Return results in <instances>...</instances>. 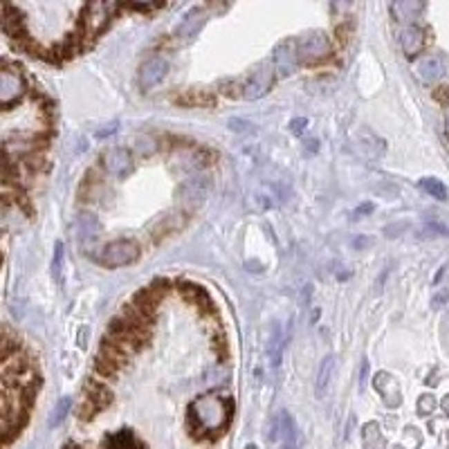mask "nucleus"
Listing matches in <instances>:
<instances>
[{"instance_id": "obj_35", "label": "nucleus", "mask_w": 449, "mask_h": 449, "mask_svg": "<svg viewBox=\"0 0 449 449\" xmlns=\"http://www.w3.org/2000/svg\"><path fill=\"white\" fill-rule=\"evenodd\" d=\"M366 371H368V362H362V377H359V389H364V380H366Z\"/></svg>"}, {"instance_id": "obj_19", "label": "nucleus", "mask_w": 449, "mask_h": 449, "mask_svg": "<svg viewBox=\"0 0 449 449\" xmlns=\"http://www.w3.org/2000/svg\"><path fill=\"white\" fill-rule=\"evenodd\" d=\"M332 371H335V355H326L321 359L319 371H317V398H323V393H326Z\"/></svg>"}, {"instance_id": "obj_25", "label": "nucleus", "mask_w": 449, "mask_h": 449, "mask_svg": "<svg viewBox=\"0 0 449 449\" xmlns=\"http://www.w3.org/2000/svg\"><path fill=\"white\" fill-rule=\"evenodd\" d=\"M95 368H97V373H99V375H104V377H115L117 371H120V366L113 364L111 359L104 357L102 353H99L97 359H95Z\"/></svg>"}, {"instance_id": "obj_33", "label": "nucleus", "mask_w": 449, "mask_h": 449, "mask_svg": "<svg viewBox=\"0 0 449 449\" xmlns=\"http://www.w3.org/2000/svg\"><path fill=\"white\" fill-rule=\"evenodd\" d=\"M371 242H373V238H364V236L362 238H353V247L355 249H364V247L371 245Z\"/></svg>"}, {"instance_id": "obj_22", "label": "nucleus", "mask_w": 449, "mask_h": 449, "mask_svg": "<svg viewBox=\"0 0 449 449\" xmlns=\"http://www.w3.org/2000/svg\"><path fill=\"white\" fill-rule=\"evenodd\" d=\"M175 102L184 106H211L213 97L207 95L204 90H189L184 97H175Z\"/></svg>"}, {"instance_id": "obj_4", "label": "nucleus", "mask_w": 449, "mask_h": 449, "mask_svg": "<svg viewBox=\"0 0 449 449\" xmlns=\"http://www.w3.org/2000/svg\"><path fill=\"white\" fill-rule=\"evenodd\" d=\"M25 90H27V86H25V79L21 75V70L5 61L3 70H0V106L7 111L12 104L21 102Z\"/></svg>"}, {"instance_id": "obj_30", "label": "nucleus", "mask_w": 449, "mask_h": 449, "mask_svg": "<svg viewBox=\"0 0 449 449\" xmlns=\"http://www.w3.org/2000/svg\"><path fill=\"white\" fill-rule=\"evenodd\" d=\"M111 449H140V447L133 443V436L128 434V431H124V434H120V436L113 440V447Z\"/></svg>"}, {"instance_id": "obj_20", "label": "nucleus", "mask_w": 449, "mask_h": 449, "mask_svg": "<svg viewBox=\"0 0 449 449\" xmlns=\"http://www.w3.org/2000/svg\"><path fill=\"white\" fill-rule=\"evenodd\" d=\"M283 346H285V337L281 332V326L276 323V326L272 328V337H269V346H267L269 362H272L274 368L281 364V359H283Z\"/></svg>"}, {"instance_id": "obj_14", "label": "nucleus", "mask_w": 449, "mask_h": 449, "mask_svg": "<svg viewBox=\"0 0 449 449\" xmlns=\"http://www.w3.org/2000/svg\"><path fill=\"white\" fill-rule=\"evenodd\" d=\"M204 21H207V9L204 7L189 9V12L182 16V21H180L178 27H175V36H178V39H182V41L193 39V36L200 32V27L204 25Z\"/></svg>"}, {"instance_id": "obj_32", "label": "nucleus", "mask_w": 449, "mask_h": 449, "mask_svg": "<svg viewBox=\"0 0 449 449\" xmlns=\"http://www.w3.org/2000/svg\"><path fill=\"white\" fill-rule=\"evenodd\" d=\"M117 131V122H111L106 126V128H102V131H97V137H106V135H113Z\"/></svg>"}, {"instance_id": "obj_18", "label": "nucleus", "mask_w": 449, "mask_h": 449, "mask_svg": "<svg viewBox=\"0 0 449 449\" xmlns=\"http://www.w3.org/2000/svg\"><path fill=\"white\" fill-rule=\"evenodd\" d=\"M425 3H418V0H400V3H391V14L395 21H413L422 14Z\"/></svg>"}, {"instance_id": "obj_27", "label": "nucleus", "mask_w": 449, "mask_h": 449, "mask_svg": "<svg viewBox=\"0 0 449 449\" xmlns=\"http://www.w3.org/2000/svg\"><path fill=\"white\" fill-rule=\"evenodd\" d=\"M61 272H63V242H57V247H54V258H52V274L57 281H61Z\"/></svg>"}, {"instance_id": "obj_24", "label": "nucleus", "mask_w": 449, "mask_h": 449, "mask_svg": "<svg viewBox=\"0 0 449 449\" xmlns=\"http://www.w3.org/2000/svg\"><path fill=\"white\" fill-rule=\"evenodd\" d=\"M362 440H364V447H366V449H377V447H382L380 427H377L375 422H368V425H364Z\"/></svg>"}, {"instance_id": "obj_29", "label": "nucleus", "mask_w": 449, "mask_h": 449, "mask_svg": "<svg viewBox=\"0 0 449 449\" xmlns=\"http://www.w3.org/2000/svg\"><path fill=\"white\" fill-rule=\"evenodd\" d=\"M449 301V287H438V290L431 294V308L440 310L443 305H447Z\"/></svg>"}, {"instance_id": "obj_5", "label": "nucleus", "mask_w": 449, "mask_h": 449, "mask_svg": "<svg viewBox=\"0 0 449 449\" xmlns=\"http://www.w3.org/2000/svg\"><path fill=\"white\" fill-rule=\"evenodd\" d=\"M294 43H296V52H299V59L308 61V63L326 59L330 54V39L326 36V32H321V30L305 32Z\"/></svg>"}, {"instance_id": "obj_28", "label": "nucleus", "mask_w": 449, "mask_h": 449, "mask_svg": "<svg viewBox=\"0 0 449 449\" xmlns=\"http://www.w3.org/2000/svg\"><path fill=\"white\" fill-rule=\"evenodd\" d=\"M434 409H436L434 395H429V393L420 395V398H418V413H420V416H429V413H434Z\"/></svg>"}, {"instance_id": "obj_7", "label": "nucleus", "mask_w": 449, "mask_h": 449, "mask_svg": "<svg viewBox=\"0 0 449 449\" xmlns=\"http://www.w3.org/2000/svg\"><path fill=\"white\" fill-rule=\"evenodd\" d=\"M274 66H269V63H260L256 66V70L251 72L249 79L245 81V86H242V97L245 99H260L263 95H267V90L272 88V81H274Z\"/></svg>"}, {"instance_id": "obj_10", "label": "nucleus", "mask_w": 449, "mask_h": 449, "mask_svg": "<svg viewBox=\"0 0 449 449\" xmlns=\"http://www.w3.org/2000/svg\"><path fill=\"white\" fill-rule=\"evenodd\" d=\"M209 189H211V180L207 178V175H195V178H189L187 182L180 187V200H182L184 204H202L204 202V198L209 195Z\"/></svg>"}, {"instance_id": "obj_13", "label": "nucleus", "mask_w": 449, "mask_h": 449, "mask_svg": "<svg viewBox=\"0 0 449 449\" xmlns=\"http://www.w3.org/2000/svg\"><path fill=\"white\" fill-rule=\"evenodd\" d=\"M373 386H375V391L380 393V398H382V402L386 404V407L393 409V407H398V404L402 402L400 384H398V380H395L391 373H386V371L375 373Z\"/></svg>"}, {"instance_id": "obj_34", "label": "nucleus", "mask_w": 449, "mask_h": 449, "mask_svg": "<svg viewBox=\"0 0 449 449\" xmlns=\"http://www.w3.org/2000/svg\"><path fill=\"white\" fill-rule=\"evenodd\" d=\"M368 211H373V204H368V202H366V204H362V207H357V209L353 211V216H355V218H359V216H362V213H368Z\"/></svg>"}, {"instance_id": "obj_17", "label": "nucleus", "mask_w": 449, "mask_h": 449, "mask_svg": "<svg viewBox=\"0 0 449 449\" xmlns=\"http://www.w3.org/2000/svg\"><path fill=\"white\" fill-rule=\"evenodd\" d=\"M75 227L81 240H95L102 233V222H99L95 213H79Z\"/></svg>"}, {"instance_id": "obj_11", "label": "nucleus", "mask_w": 449, "mask_h": 449, "mask_svg": "<svg viewBox=\"0 0 449 449\" xmlns=\"http://www.w3.org/2000/svg\"><path fill=\"white\" fill-rule=\"evenodd\" d=\"M166 70H169V63L164 57H151L142 63V68H140V88L142 90H151V88H155L162 79L166 77Z\"/></svg>"}, {"instance_id": "obj_36", "label": "nucleus", "mask_w": 449, "mask_h": 449, "mask_svg": "<svg viewBox=\"0 0 449 449\" xmlns=\"http://www.w3.org/2000/svg\"><path fill=\"white\" fill-rule=\"evenodd\" d=\"M440 407H443V411H445L447 416H449V393H447L445 398H443V402H440Z\"/></svg>"}, {"instance_id": "obj_2", "label": "nucleus", "mask_w": 449, "mask_h": 449, "mask_svg": "<svg viewBox=\"0 0 449 449\" xmlns=\"http://www.w3.org/2000/svg\"><path fill=\"white\" fill-rule=\"evenodd\" d=\"M120 5L117 3H106V0H99V3H88L84 5V14H81V30H84L86 39L93 41L95 36L102 34L108 23L113 21V16L117 14Z\"/></svg>"}, {"instance_id": "obj_26", "label": "nucleus", "mask_w": 449, "mask_h": 449, "mask_svg": "<svg viewBox=\"0 0 449 449\" xmlns=\"http://www.w3.org/2000/svg\"><path fill=\"white\" fill-rule=\"evenodd\" d=\"M135 149H137L140 155L149 157L151 153L157 149V144H155V140L151 137V135H144V137H137V142H135Z\"/></svg>"}, {"instance_id": "obj_23", "label": "nucleus", "mask_w": 449, "mask_h": 449, "mask_svg": "<svg viewBox=\"0 0 449 449\" xmlns=\"http://www.w3.org/2000/svg\"><path fill=\"white\" fill-rule=\"evenodd\" d=\"M70 411H72V398H61V400L57 402V407H54V411H52L48 425H50V427H59L61 422L68 418Z\"/></svg>"}, {"instance_id": "obj_8", "label": "nucleus", "mask_w": 449, "mask_h": 449, "mask_svg": "<svg viewBox=\"0 0 449 449\" xmlns=\"http://www.w3.org/2000/svg\"><path fill=\"white\" fill-rule=\"evenodd\" d=\"M272 66L281 77H290L299 68V52L294 41H281L272 52Z\"/></svg>"}, {"instance_id": "obj_3", "label": "nucleus", "mask_w": 449, "mask_h": 449, "mask_svg": "<svg viewBox=\"0 0 449 449\" xmlns=\"http://www.w3.org/2000/svg\"><path fill=\"white\" fill-rule=\"evenodd\" d=\"M95 258L104 267H124L140 258V245L133 238H120L99 249V254Z\"/></svg>"}, {"instance_id": "obj_9", "label": "nucleus", "mask_w": 449, "mask_h": 449, "mask_svg": "<svg viewBox=\"0 0 449 449\" xmlns=\"http://www.w3.org/2000/svg\"><path fill=\"white\" fill-rule=\"evenodd\" d=\"M447 75V61L443 54H427L416 63V77L422 84H436Z\"/></svg>"}, {"instance_id": "obj_6", "label": "nucleus", "mask_w": 449, "mask_h": 449, "mask_svg": "<svg viewBox=\"0 0 449 449\" xmlns=\"http://www.w3.org/2000/svg\"><path fill=\"white\" fill-rule=\"evenodd\" d=\"M272 440L281 445V449H296L299 447V429L296 422L287 411H278L272 420Z\"/></svg>"}, {"instance_id": "obj_12", "label": "nucleus", "mask_w": 449, "mask_h": 449, "mask_svg": "<svg viewBox=\"0 0 449 449\" xmlns=\"http://www.w3.org/2000/svg\"><path fill=\"white\" fill-rule=\"evenodd\" d=\"M104 169L115 178H126L133 171V155L131 151H126L122 146L108 149L104 153Z\"/></svg>"}, {"instance_id": "obj_16", "label": "nucleus", "mask_w": 449, "mask_h": 449, "mask_svg": "<svg viewBox=\"0 0 449 449\" xmlns=\"http://www.w3.org/2000/svg\"><path fill=\"white\" fill-rule=\"evenodd\" d=\"M278 202H281V193L276 191L274 184H263L260 189H256L254 195H251V204H254L258 211L274 209V207H278Z\"/></svg>"}, {"instance_id": "obj_31", "label": "nucleus", "mask_w": 449, "mask_h": 449, "mask_svg": "<svg viewBox=\"0 0 449 449\" xmlns=\"http://www.w3.org/2000/svg\"><path fill=\"white\" fill-rule=\"evenodd\" d=\"M305 128H308V120H305V117H296V120L290 122V131L294 135H301Z\"/></svg>"}, {"instance_id": "obj_15", "label": "nucleus", "mask_w": 449, "mask_h": 449, "mask_svg": "<svg viewBox=\"0 0 449 449\" xmlns=\"http://www.w3.org/2000/svg\"><path fill=\"white\" fill-rule=\"evenodd\" d=\"M425 30L418 25H407V27H402V32H400V48L402 52L407 54V57H416V54L422 52V48H425Z\"/></svg>"}, {"instance_id": "obj_21", "label": "nucleus", "mask_w": 449, "mask_h": 449, "mask_svg": "<svg viewBox=\"0 0 449 449\" xmlns=\"http://www.w3.org/2000/svg\"><path fill=\"white\" fill-rule=\"evenodd\" d=\"M420 187H422V191L429 193L431 198H436V200H447V195H449L443 180H438V178H422Z\"/></svg>"}, {"instance_id": "obj_1", "label": "nucleus", "mask_w": 449, "mask_h": 449, "mask_svg": "<svg viewBox=\"0 0 449 449\" xmlns=\"http://www.w3.org/2000/svg\"><path fill=\"white\" fill-rule=\"evenodd\" d=\"M189 416H191L193 425L202 431V434H218L227 427L231 416V404L227 398L218 393H204L198 395L189 407Z\"/></svg>"}]
</instances>
